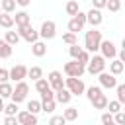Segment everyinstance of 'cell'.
<instances>
[{"label":"cell","mask_w":125,"mask_h":125,"mask_svg":"<svg viewBox=\"0 0 125 125\" xmlns=\"http://www.w3.org/2000/svg\"><path fill=\"white\" fill-rule=\"evenodd\" d=\"M102 31H98L96 27H92L90 31H86V35H84V47H86V51H90V53H96V51H100V45H102Z\"/></svg>","instance_id":"1"},{"label":"cell","mask_w":125,"mask_h":125,"mask_svg":"<svg viewBox=\"0 0 125 125\" xmlns=\"http://www.w3.org/2000/svg\"><path fill=\"white\" fill-rule=\"evenodd\" d=\"M107 59L104 57V55H94L92 59H90V62L86 64V70L90 72V74H100V72H104L105 70V62Z\"/></svg>","instance_id":"2"},{"label":"cell","mask_w":125,"mask_h":125,"mask_svg":"<svg viewBox=\"0 0 125 125\" xmlns=\"http://www.w3.org/2000/svg\"><path fill=\"white\" fill-rule=\"evenodd\" d=\"M64 86L70 90V94H72V96H82V94L86 92L84 82H82L80 78H76V76H68V78L64 80Z\"/></svg>","instance_id":"3"},{"label":"cell","mask_w":125,"mask_h":125,"mask_svg":"<svg viewBox=\"0 0 125 125\" xmlns=\"http://www.w3.org/2000/svg\"><path fill=\"white\" fill-rule=\"evenodd\" d=\"M18 33H20L21 39H25V41L31 43V45H33L35 41H39V31L33 29L31 23H27V25H20V27H18Z\"/></svg>","instance_id":"4"},{"label":"cell","mask_w":125,"mask_h":125,"mask_svg":"<svg viewBox=\"0 0 125 125\" xmlns=\"http://www.w3.org/2000/svg\"><path fill=\"white\" fill-rule=\"evenodd\" d=\"M86 21H88L86 14H84V12H78L76 16H72V18H70V21H68V31H72V33L82 31V29H84V25H86Z\"/></svg>","instance_id":"5"},{"label":"cell","mask_w":125,"mask_h":125,"mask_svg":"<svg viewBox=\"0 0 125 125\" xmlns=\"http://www.w3.org/2000/svg\"><path fill=\"white\" fill-rule=\"evenodd\" d=\"M84 72H86V66H84V64H80L76 59L64 64V74H66V76H76V78H80Z\"/></svg>","instance_id":"6"},{"label":"cell","mask_w":125,"mask_h":125,"mask_svg":"<svg viewBox=\"0 0 125 125\" xmlns=\"http://www.w3.org/2000/svg\"><path fill=\"white\" fill-rule=\"evenodd\" d=\"M27 92H29V86L21 80V82H16V88H14V94H12V102L20 104L27 98Z\"/></svg>","instance_id":"7"},{"label":"cell","mask_w":125,"mask_h":125,"mask_svg":"<svg viewBox=\"0 0 125 125\" xmlns=\"http://www.w3.org/2000/svg\"><path fill=\"white\" fill-rule=\"evenodd\" d=\"M55 35H57V25H55V21H51V20L43 21V23H41V29H39V37H41V39H53Z\"/></svg>","instance_id":"8"},{"label":"cell","mask_w":125,"mask_h":125,"mask_svg":"<svg viewBox=\"0 0 125 125\" xmlns=\"http://www.w3.org/2000/svg\"><path fill=\"white\" fill-rule=\"evenodd\" d=\"M47 80H49V84H51V88H53L55 92H59V90L64 88V80H62V74H61L59 70H51L49 76H47Z\"/></svg>","instance_id":"9"},{"label":"cell","mask_w":125,"mask_h":125,"mask_svg":"<svg viewBox=\"0 0 125 125\" xmlns=\"http://www.w3.org/2000/svg\"><path fill=\"white\" fill-rule=\"evenodd\" d=\"M100 51H102V55H104L105 59H109V61H113V59L117 57V49H115L113 41H109V39L102 41V45H100Z\"/></svg>","instance_id":"10"},{"label":"cell","mask_w":125,"mask_h":125,"mask_svg":"<svg viewBox=\"0 0 125 125\" xmlns=\"http://www.w3.org/2000/svg\"><path fill=\"white\" fill-rule=\"evenodd\" d=\"M98 76H100V78H98V80H100V86L109 88V90H111V88H117V78H115V74L104 70V72H100Z\"/></svg>","instance_id":"11"},{"label":"cell","mask_w":125,"mask_h":125,"mask_svg":"<svg viewBox=\"0 0 125 125\" xmlns=\"http://www.w3.org/2000/svg\"><path fill=\"white\" fill-rule=\"evenodd\" d=\"M27 70H29V68H25L23 64H16V66H12V68H10V80H14V82H21V80L27 76Z\"/></svg>","instance_id":"12"},{"label":"cell","mask_w":125,"mask_h":125,"mask_svg":"<svg viewBox=\"0 0 125 125\" xmlns=\"http://www.w3.org/2000/svg\"><path fill=\"white\" fill-rule=\"evenodd\" d=\"M18 121L20 125H37V115L23 109V111H18Z\"/></svg>","instance_id":"13"},{"label":"cell","mask_w":125,"mask_h":125,"mask_svg":"<svg viewBox=\"0 0 125 125\" xmlns=\"http://www.w3.org/2000/svg\"><path fill=\"white\" fill-rule=\"evenodd\" d=\"M86 18H88V23H90L92 27H98V25L104 21V16H102V12H100L98 8H92L90 12H86Z\"/></svg>","instance_id":"14"},{"label":"cell","mask_w":125,"mask_h":125,"mask_svg":"<svg viewBox=\"0 0 125 125\" xmlns=\"http://www.w3.org/2000/svg\"><path fill=\"white\" fill-rule=\"evenodd\" d=\"M55 100L59 102V104H62V105H66V104H70V100H72V94H70V90L64 86L62 90H59V92H55Z\"/></svg>","instance_id":"15"},{"label":"cell","mask_w":125,"mask_h":125,"mask_svg":"<svg viewBox=\"0 0 125 125\" xmlns=\"http://www.w3.org/2000/svg\"><path fill=\"white\" fill-rule=\"evenodd\" d=\"M31 53H33L35 57H45V55H47V45H45L43 41H35V43L31 45Z\"/></svg>","instance_id":"16"},{"label":"cell","mask_w":125,"mask_h":125,"mask_svg":"<svg viewBox=\"0 0 125 125\" xmlns=\"http://www.w3.org/2000/svg\"><path fill=\"white\" fill-rule=\"evenodd\" d=\"M14 23H16V21H14V16H12V14H8V12H2V14H0V27L10 29Z\"/></svg>","instance_id":"17"},{"label":"cell","mask_w":125,"mask_h":125,"mask_svg":"<svg viewBox=\"0 0 125 125\" xmlns=\"http://www.w3.org/2000/svg\"><path fill=\"white\" fill-rule=\"evenodd\" d=\"M90 104L94 105V109H105V107H107V104H109V100L105 98V94H100V96H98L96 100H92Z\"/></svg>","instance_id":"18"},{"label":"cell","mask_w":125,"mask_h":125,"mask_svg":"<svg viewBox=\"0 0 125 125\" xmlns=\"http://www.w3.org/2000/svg\"><path fill=\"white\" fill-rule=\"evenodd\" d=\"M29 14L27 12H16V16H14V21H16V25L20 27V25H27L29 23Z\"/></svg>","instance_id":"19"},{"label":"cell","mask_w":125,"mask_h":125,"mask_svg":"<svg viewBox=\"0 0 125 125\" xmlns=\"http://www.w3.org/2000/svg\"><path fill=\"white\" fill-rule=\"evenodd\" d=\"M123 68H125V62H121L119 59H113V61L109 62V72H111V74H115V76H117V74H121V72H123Z\"/></svg>","instance_id":"20"},{"label":"cell","mask_w":125,"mask_h":125,"mask_svg":"<svg viewBox=\"0 0 125 125\" xmlns=\"http://www.w3.org/2000/svg\"><path fill=\"white\" fill-rule=\"evenodd\" d=\"M12 57V45L6 39H0V59H8Z\"/></svg>","instance_id":"21"},{"label":"cell","mask_w":125,"mask_h":125,"mask_svg":"<svg viewBox=\"0 0 125 125\" xmlns=\"http://www.w3.org/2000/svg\"><path fill=\"white\" fill-rule=\"evenodd\" d=\"M12 94H14V86L10 82H2L0 84V96L2 98H12Z\"/></svg>","instance_id":"22"},{"label":"cell","mask_w":125,"mask_h":125,"mask_svg":"<svg viewBox=\"0 0 125 125\" xmlns=\"http://www.w3.org/2000/svg\"><path fill=\"white\" fill-rule=\"evenodd\" d=\"M78 12H80L78 2H76V0H68V2H66V14H68V16H76Z\"/></svg>","instance_id":"23"},{"label":"cell","mask_w":125,"mask_h":125,"mask_svg":"<svg viewBox=\"0 0 125 125\" xmlns=\"http://www.w3.org/2000/svg\"><path fill=\"white\" fill-rule=\"evenodd\" d=\"M27 76L31 78V80H39V78H43V70H41V66H31L29 70H27Z\"/></svg>","instance_id":"24"},{"label":"cell","mask_w":125,"mask_h":125,"mask_svg":"<svg viewBox=\"0 0 125 125\" xmlns=\"http://www.w3.org/2000/svg\"><path fill=\"white\" fill-rule=\"evenodd\" d=\"M100 94H104L100 86H90V88H86V96H88V100H90V102H92V100H96Z\"/></svg>","instance_id":"25"},{"label":"cell","mask_w":125,"mask_h":125,"mask_svg":"<svg viewBox=\"0 0 125 125\" xmlns=\"http://www.w3.org/2000/svg\"><path fill=\"white\" fill-rule=\"evenodd\" d=\"M27 111H31V113H39V111H43V105H41V102H37V100H29L27 102Z\"/></svg>","instance_id":"26"},{"label":"cell","mask_w":125,"mask_h":125,"mask_svg":"<svg viewBox=\"0 0 125 125\" xmlns=\"http://www.w3.org/2000/svg\"><path fill=\"white\" fill-rule=\"evenodd\" d=\"M62 115H64L66 121H74V119L78 117V107H72V105H70V107H66V109L62 111Z\"/></svg>","instance_id":"27"},{"label":"cell","mask_w":125,"mask_h":125,"mask_svg":"<svg viewBox=\"0 0 125 125\" xmlns=\"http://www.w3.org/2000/svg\"><path fill=\"white\" fill-rule=\"evenodd\" d=\"M51 88V84H49V80L47 78H39L37 82H35V90L39 92V94H43L45 90H49Z\"/></svg>","instance_id":"28"},{"label":"cell","mask_w":125,"mask_h":125,"mask_svg":"<svg viewBox=\"0 0 125 125\" xmlns=\"http://www.w3.org/2000/svg\"><path fill=\"white\" fill-rule=\"evenodd\" d=\"M21 37H20V33L18 31H6V41L14 47V45H18V41H20Z\"/></svg>","instance_id":"29"},{"label":"cell","mask_w":125,"mask_h":125,"mask_svg":"<svg viewBox=\"0 0 125 125\" xmlns=\"http://www.w3.org/2000/svg\"><path fill=\"white\" fill-rule=\"evenodd\" d=\"M0 4H2V10L4 12H8V14H12L14 10H16V0H0Z\"/></svg>","instance_id":"30"},{"label":"cell","mask_w":125,"mask_h":125,"mask_svg":"<svg viewBox=\"0 0 125 125\" xmlns=\"http://www.w3.org/2000/svg\"><path fill=\"white\" fill-rule=\"evenodd\" d=\"M62 43H66V45H76V43H78V37H76V33H72V31L64 33V35H62Z\"/></svg>","instance_id":"31"},{"label":"cell","mask_w":125,"mask_h":125,"mask_svg":"<svg viewBox=\"0 0 125 125\" xmlns=\"http://www.w3.org/2000/svg\"><path fill=\"white\" fill-rule=\"evenodd\" d=\"M107 109H109V113H113V115H115L117 111H121V109H123V104H121L119 100H113V102H109V104H107Z\"/></svg>","instance_id":"32"},{"label":"cell","mask_w":125,"mask_h":125,"mask_svg":"<svg viewBox=\"0 0 125 125\" xmlns=\"http://www.w3.org/2000/svg\"><path fill=\"white\" fill-rule=\"evenodd\" d=\"M41 105H43V111H45V113H53V111H55V105H57V100L41 102Z\"/></svg>","instance_id":"33"},{"label":"cell","mask_w":125,"mask_h":125,"mask_svg":"<svg viewBox=\"0 0 125 125\" xmlns=\"http://www.w3.org/2000/svg\"><path fill=\"white\" fill-rule=\"evenodd\" d=\"M109 12H119L121 10V0H107V6H105Z\"/></svg>","instance_id":"34"},{"label":"cell","mask_w":125,"mask_h":125,"mask_svg":"<svg viewBox=\"0 0 125 125\" xmlns=\"http://www.w3.org/2000/svg\"><path fill=\"white\" fill-rule=\"evenodd\" d=\"M82 51H84V49H82V47H78V43H76V45H70V47H68V53H70V57H72V59H78Z\"/></svg>","instance_id":"35"},{"label":"cell","mask_w":125,"mask_h":125,"mask_svg":"<svg viewBox=\"0 0 125 125\" xmlns=\"http://www.w3.org/2000/svg\"><path fill=\"white\" fill-rule=\"evenodd\" d=\"M90 59H92V55H90V51H82V53H80V57H78L76 61H78L80 64H84V66H86V64L90 62Z\"/></svg>","instance_id":"36"},{"label":"cell","mask_w":125,"mask_h":125,"mask_svg":"<svg viewBox=\"0 0 125 125\" xmlns=\"http://www.w3.org/2000/svg\"><path fill=\"white\" fill-rule=\"evenodd\" d=\"M4 113H6V115H16V113H18V104H16V102H10V104L4 107Z\"/></svg>","instance_id":"37"},{"label":"cell","mask_w":125,"mask_h":125,"mask_svg":"<svg viewBox=\"0 0 125 125\" xmlns=\"http://www.w3.org/2000/svg\"><path fill=\"white\" fill-rule=\"evenodd\" d=\"M51 100H55V90L53 88H49L41 94V102H51Z\"/></svg>","instance_id":"38"},{"label":"cell","mask_w":125,"mask_h":125,"mask_svg":"<svg viewBox=\"0 0 125 125\" xmlns=\"http://www.w3.org/2000/svg\"><path fill=\"white\" fill-rule=\"evenodd\" d=\"M64 123H66L64 115H53V117L49 119V125H64Z\"/></svg>","instance_id":"39"},{"label":"cell","mask_w":125,"mask_h":125,"mask_svg":"<svg viewBox=\"0 0 125 125\" xmlns=\"http://www.w3.org/2000/svg\"><path fill=\"white\" fill-rule=\"evenodd\" d=\"M115 92H117V100H119L121 104H125V84H117Z\"/></svg>","instance_id":"40"},{"label":"cell","mask_w":125,"mask_h":125,"mask_svg":"<svg viewBox=\"0 0 125 125\" xmlns=\"http://www.w3.org/2000/svg\"><path fill=\"white\" fill-rule=\"evenodd\" d=\"M113 119H115V123L117 125H125V111L121 109V111H117L115 115H113Z\"/></svg>","instance_id":"41"},{"label":"cell","mask_w":125,"mask_h":125,"mask_svg":"<svg viewBox=\"0 0 125 125\" xmlns=\"http://www.w3.org/2000/svg\"><path fill=\"white\" fill-rule=\"evenodd\" d=\"M4 125H20V121H18V115H6V119H4Z\"/></svg>","instance_id":"42"},{"label":"cell","mask_w":125,"mask_h":125,"mask_svg":"<svg viewBox=\"0 0 125 125\" xmlns=\"http://www.w3.org/2000/svg\"><path fill=\"white\" fill-rule=\"evenodd\" d=\"M8 80H10V70L0 68V84H2V82H8Z\"/></svg>","instance_id":"43"},{"label":"cell","mask_w":125,"mask_h":125,"mask_svg":"<svg viewBox=\"0 0 125 125\" xmlns=\"http://www.w3.org/2000/svg\"><path fill=\"white\" fill-rule=\"evenodd\" d=\"M105 6H107V0H92V8L102 10V8H105Z\"/></svg>","instance_id":"44"},{"label":"cell","mask_w":125,"mask_h":125,"mask_svg":"<svg viewBox=\"0 0 125 125\" xmlns=\"http://www.w3.org/2000/svg\"><path fill=\"white\" fill-rule=\"evenodd\" d=\"M16 2H18V6H23V8L31 4V0H16Z\"/></svg>","instance_id":"45"},{"label":"cell","mask_w":125,"mask_h":125,"mask_svg":"<svg viewBox=\"0 0 125 125\" xmlns=\"http://www.w3.org/2000/svg\"><path fill=\"white\" fill-rule=\"evenodd\" d=\"M119 61H121V62H125V49H121V51H119Z\"/></svg>","instance_id":"46"},{"label":"cell","mask_w":125,"mask_h":125,"mask_svg":"<svg viewBox=\"0 0 125 125\" xmlns=\"http://www.w3.org/2000/svg\"><path fill=\"white\" fill-rule=\"evenodd\" d=\"M4 107H6V104H4V98L0 96V111H4Z\"/></svg>","instance_id":"47"},{"label":"cell","mask_w":125,"mask_h":125,"mask_svg":"<svg viewBox=\"0 0 125 125\" xmlns=\"http://www.w3.org/2000/svg\"><path fill=\"white\" fill-rule=\"evenodd\" d=\"M104 125H117V123H115V119H113V121H109V123H104Z\"/></svg>","instance_id":"48"},{"label":"cell","mask_w":125,"mask_h":125,"mask_svg":"<svg viewBox=\"0 0 125 125\" xmlns=\"http://www.w3.org/2000/svg\"><path fill=\"white\" fill-rule=\"evenodd\" d=\"M121 47H123V49H125V37H123V41H121Z\"/></svg>","instance_id":"49"},{"label":"cell","mask_w":125,"mask_h":125,"mask_svg":"<svg viewBox=\"0 0 125 125\" xmlns=\"http://www.w3.org/2000/svg\"><path fill=\"white\" fill-rule=\"evenodd\" d=\"M2 12H4V10H2V4H0V14H2Z\"/></svg>","instance_id":"50"},{"label":"cell","mask_w":125,"mask_h":125,"mask_svg":"<svg viewBox=\"0 0 125 125\" xmlns=\"http://www.w3.org/2000/svg\"><path fill=\"white\" fill-rule=\"evenodd\" d=\"M123 111H125V104H123Z\"/></svg>","instance_id":"51"}]
</instances>
